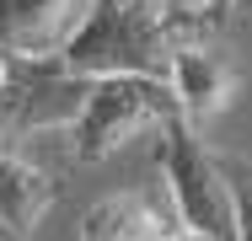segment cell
<instances>
[{
	"instance_id": "obj_1",
	"label": "cell",
	"mask_w": 252,
	"mask_h": 241,
	"mask_svg": "<svg viewBox=\"0 0 252 241\" xmlns=\"http://www.w3.org/2000/svg\"><path fill=\"white\" fill-rule=\"evenodd\" d=\"M172 22L161 0H97L86 22L64 38L59 64L75 75H161L172 70Z\"/></svg>"
},
{
	"instance_id": "obj_2",
	"label": "cell",
	"mask_w": 252,
	"mask_h": 241,
	"mask_svg": "<svg viewBox=\"0 0 252 241\" xmlns=\"http://www.w3.org/2000/svg\"><path fill=\"white\" fill-rule=\"evenodd\" d=\"M161 177L183 231L204 241H236V198L225 182V166L199 140V123H188L183 113L161 123Z\"/></svg>"
},
{
	"instance_id": "obj_3",
	"label": "cell",
	"mask_w": 252,
	"mask_h": 241,
	"mask_svg": "<svg viewBox=\"0 0 252 241\" xmlns=\"http://www.w3.org/2000/svg\"><path fill=\"white\" fill-rule=\"evenodd\" d=\"M172 113H183L172 81H161V75H97L81 118L70 123V155L81 166H97L113 150H124L134 134L161 129Z\"/></svg>"
},
{
	"instance_id": "obj_4",
	"label": "cell",
	"mask_w": 252,
	"mask_h": 241,
	"mask_svg": "<svg viewBox=\"0 0 252 241\" xmlns=\"http://www.w3.org/2000/svg\"><path fill=\"white\" fill-rule=\"evenodd\" d=\"M92 75L59 64V54H11V75L0 86V118L11 134L32 129H70L86 107Z\"/></svg>"
},
{
	"instance_id": "obj_5",
	"label": "cell",
	"mask_w": 252,
	"mask_h": 241,
	"mask_svg": "<svg viewBox=\"0 0 252 241\" xmlns=\"http://www.w3.org/2000/svg\"><path fill=\"white\" fill-rule=\"evenodd\" d=\"M177 107L188 123H209L215 113H225V102L236 96V70L225 54L193 43V38H172V70H166Z\"/></svg>"
},
{
	"instance_id": "obj_6",
	"label": "cell",
	"mask_w": 252,
	"mask_h": 241,
	"mask_svg": "<svg viewBox=\"0 0 252 241\" xmlns=\"http://www.w3.org/2000/svg\"><path fill=\"white\" fill-rule=\"evenodd\" d=\"M97 0H0V48L59 54Z\"/></svg>"
},
{
	"instance_id": "obj_7",
	"label": "cell",
	"mask_w": 252,
	"mask_h": 241,
	"mask_svg": "<svg viewBox=\"0 0 252 241\" xmlns=\"http://www.w3.org/2000/svg\"><path fill=\"white\" fill-rule=\"evenodd\" d=\"M54 177L43 166H32L22 150H0V236L5 241H32L38 220L54 204Z\"/></svg>"
},
{
	"instance_id": "obj_8",
	"label": "cell",
	"mask_w": 252,
	"mask_h": 241,
	"mask_svg": "<svg viewBox=\"0 0 252 241\" xmlns=\"http://www.w3.org/2000/svg\"><path fill=\"white\" fill-rule=\"evenodd\" d=\"M177 220L166 209H156L145 193H113L86 209L81 220V241H156V236H172Z\"/></svg>"
},
{
	"instance_id": "obj_9",
	"label": "cell",
	"mask_w": 252,
	"mask_h": 241,
	"mask_svg": "<svg viewBox=\"0 0 252 241\" xmlns=\"http://www.w3.org/2000/svg\"><path fill=\"white\" fill-rule=\"evenodd\" d=\"M220 166H225V182H231V198H236V241H252V161L220 155Z\"/></svg>"
},
{
	"instance_id": "obj_10",
	"label": "cell",
	"mask_w": 252,
	"mask_h": 241,
	"mask_svg": "<svg viewBox=\"0 0 252 241\" xmlns=\"http://www.w3.org/2000/svg\"><path fill=\"white\" fill-rule=\"evenodd\" d=\"M215 5H220V0H161V11H166L172 32H188V27L209 22V11H215Z\"/></svg>"
},
{
	"instance_id": "obj_11",
	"label": "cell",
	"mask_w": 252,
	"mask_h": 241,
	"mask_svg": "<svg viewBox=\"0 0 252 241\" xmlns=\"http://www.w3.org/2000/svg\"><path fill=\"white\" fill-rule=\"evenodd\" d=\"M5 75H11V48H0V86H5Z\"/></svg>"
},
{
	"instance_id": "obj_12",
	"label": "cell",
	"mask_w": 252,
	"mask_h": 241,
	"mask_svg": "<svg viewBox=\"0 0 252 241\" xmlns=\"http://www.w3.org/2000/svg\"><path fill=\"white\" fill-rule=\"evenodd\" d=\"M5 145H11V129H5V118H0V150H5Z\"/></svg>"
},
{
	"instance_id": "obj_13",
	"label": "cell",
	"mask_w": 252,
	"mask_h": 241,
	"mask_svg": "<svg viewBox=\"0 0 252 241\" xmlns=\"http://www.w3.org/2000/svg\"><path fill=\"white\" fill-rule=\"evenodd\" d=\"M0 241H5V236H0Z\"/></svg>"
}]
</instances>
